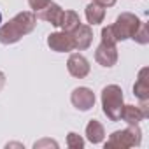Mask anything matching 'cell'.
<instances>
[{"label": "cell", "mask_w": 149, "mask_h": 149, "mask_svg": "<svg viewBox=\"0 0 149 149\" xmlns=\"http://www.w3.org/2000/svg\"><path fill=\"white\" fill-rule=\"evenodd\" d=\"M35 26H37L35 13H30V11L19 13L13 19H9L7 23H4L0 26V42L6 44V46L16 44L18 40H21V37L33 32Z\"/></svg>", "instance_id": "cell-1"}, {"label": "cell", "mask_w": 149, "mask_h": 149, "mask_svg": "<svg viewBox=\"0 0 149 149\" xmlns=\"http://www.w3.org/2000/svg\"><path fill=\"white\" fill-rule=\"evenodd\" d=\"M123 105V90L118 84H109L102 90V109L111 121H121Z\"/></svg>", "instance_id": "cell-2"}, {"label": "cell", "mask_w": 149, "mask_h": 149, "mask_svg": "<svg viewBox=\"0 0 149 149\" xmlns=\"http://www.w3.org/2000/svg\"><path fill=\"white\" fill-rule=\"evenodd\" d=\"M142 142V132L139 128V125H130L125 130H118L114 132L109 140L105 142V149H128V147H135L140 146Z\"/></svg>", "instance_id": "cell-3"}, {"label": "cell", "mask_w": 149, "mask_h": 149, "mask_svg": "<svg viewBox=\"0 0 149 149\" xmlns=\"http://www.w3.org/2000/svg\"><path fill=\"white\" fill-rule=\"evenodd\" d=\"M140 19L132 14V13H123L116 18V23L111 25L112 26V32H114V37L116 40H126V39H132L133 33L137 32V28L140 26Z\"/></svg>", "instance_id": "cell-4"}, {"label": "cell", "mask_w": 149, "mask_h": 149, "mask_svg": "<svg viewBox=\"0 0 149 149\" xmlns=\"http://www.w3.org/2000/svg\"><path fill=\"white\" fill-rule=\"evenodd\" d=\"M67 70L72 77L84 79L90 74V61L81 53H72L68 56V61H67Z\"/></svg>", "instance_id": "cell-5"}, {"label": "cell", "mask_w": 149, "mask_h": 149, "mask_svg": "<svg viewBox=\"0 0 149 149\" xmlns=\"http://www.w3.org/2000/svg\"><path fill=\"white\" fill-rule=\"evenodd\" d=\"M47 46L53 51H56V53H70V51H76L72 33H67V32H54V33H51L47 37Z\"/></svg>", "instance_id": "cell-6"}, {"label": "cell", "mask_w": 149, "mask_h": 149, "mask_svg": "<svg viewBox=\"0 0 149 149\" xmlns=\"http://www.w3.org/2000/svg\"><path fill=\"white\" fill-rule=\"evenodd\" d=\"M70 102L79 111H90L95 105V93L90 88H86V86L76 88L72 91V95H70Z\"/></svg>", "instance_id": "cell-7"}, {"label": "cell", "mask_w": 149, "mask_h": 149, "mask_svg": "<svg viewBox=\"0 0 149 149\" xmlns=\"http://www.w3.org/2000/svg\"><path fill=\"white\" fill-rule=\"evenodd\" d=\"M95 60L97 63H100L102 67H114L118 61V47L114 44H105L100 42L97 51H95Z\"/></svg>", "instance_id": "cell-8"}, {"label": "cell", "mask_w": 149, "mask_h": 149, "mask_svg": "<svg viewBox=\"0 0 149 149\" xmlns=\"http://www.w3.org/2000/svg\"><path fill=\"white\" fill-rule=\"evenodd\" d=\"M72 39H74V46L77 51H84L91 46L93 42V30L90 25H79L76 30L72 32Z\"/></svg>", "instance_id": "cell-9"}, {"label": "cell", "mask_w": 149, "mask_h": 149, "mask_svg": "<svg viewBox=\"0 0 149 149\" xmlns=\"http://www.w3.org/2000/svg\"><path fill=\"white\" fill-rule=\"evenodd\" d=\"M35 16H37L39 19L49 21L53 26L60 28V21H61V16H63V9H61L58 4H54V2H49L46 7H42L40 11H37Z\"/></svg>", "instance_id": "cell-10"}, {"label": "cell", "mask_w": 149, "mask_h": 149, "mask_svg": "<svg viewBox=\"0 0 149 149\" xmlns=\"http://www.w3.org/2000/svg\"><path fill=\"white\" fill-rule=\"evenodd\" d=\"M133 93L139 100H149V68L144 67L133 84Z\"/></svg>", "instance_id": "cell-11"}, {"label": "cell", "mask_w": 149, "mask_h": 149, "mask_svg": "<svg viewBox=\"0 0 149 149\" xmlns=\"http://www.w3.org/2000/svg\"><path fill=\"white\" fill-rule=\"evenodd\" d=\"M121 119L128 125H139L140 121L146 119V116H144V112L139 105H123Z\"/></svg>", "instance_id": "cell-12"}, {"label": "cell", "mask_w": 149, "mask_h": 149, "mask_svg": "<svg viewBox=\"0 0 149 149\" xmlns=\"http://www.w3.org/2000/svg\"><path fill=\"white\" fill-rule=\"evenodd\" d=\"M105 137V130H104V125L98 121V119H91L88 125H86V139L91 142V144H100Z\"/></svg>", "instance_id": "cell-13"}, {"label": "cell", "mask_w": 149, "mask_h": 149, "mask_svg": "<svg viewBox=\"0 0 149 149\" xmlns=\"http://www.w3.org/2000/svg\"><path fill=\"white\" fill-rule=\"evenodd\" d=\"M105 18V7H102L100 4H97L95 0L86 6V19L90 25H100Z\"/></svg>", "instance_id": "cell-14"}, {"label": "cell", "mask_w": 149, "mask_h": 149, "mask_svg": "<svg viewBox=\"0 0 149 149\" xmlns=\"http://www.w3.org/2000/svg\"><path fill=\"white\" fill-rule=\"evenodd\" d=\"M79 25H81V19H79V14H77L76 11H63L61 21H60V28H61V32L72 33Z\"/></svg>", "instance_id": "cell-15"}, {"label": "cell", "mask_w": 149, "mask_h": 149, "mask_svg": "<svg viewBox=\"0 0 149 149\" xmlns=\"http://www.w3.org/2000/svg\"><path fill=\"white\" fill-rule=\"evenodd\" d=\"M132 39L137 44H147L149 42V26H147V23H140V26L137 28V32L133 33Z\"/></svg>", "instance_id": "cell-16"}, {"label": "cell", "mask_w": 149, "mask_h": 149, "mask_svg": "<svg viewBox=\"0 0 149 149\" xmlns=\"http://www.w3.org/2000/svg\"><path fill=\"white\" fill-rule=\"evenodd\" d=\"M67 146L70 149H83L84 147V139L81 135H77L76 132H70L67 135Z\"/></svg>", "instance_id": "cell-17"}, {"label": "cell", "mask_w": 149, "mask_h": 149, "mask_svg": "<svg viewBox=\"0 0 149 149\" xmlns=\"http://www.w3.org/2000/svg\"><path fill=\"white\" fill-rule=\"evenodd\" d=\"M102 42H105V44H118V40H116V37H114V32H112V26L109 25V26H104L102 28Z\"/></svg>", "instance_id": "cell-18"}, {"label": "cell", "mask_w": 149, "mask_h": 149, "mask_svg": "<svg viewBox=\"0 0 149 149\" xmlns=\"http://www.w3.org/2000/svg\"><path fill=\"white\" fill-rule=\"evenodd\" d=\"M49 2H51V0H28V4H30V7L33 9V13L40 11V9H42V7H46Z\"/></svg>", "instance_id": "cell-19"}, {"label": "cell", "mask_w": 149, "mask_h": 149, "mask_svg": "<svg viewBox=\"0 0 149 149\" xmlns=\"http://www.w3.org/2000/svg\"><path fill=\"white\" fill-rule=\"evenodd\" d=\"M58 147V142H54V140H51V139H42V140H39V142H35L33 144V147L35 149H40V147Z\"/></svg>", "instance_id": "cell-20"}, {"label": "cell", "mask_w": 149, "mask_h": 149, "mask_svg": "<svg viewBox=\"0 0 149 149\" xmlns=\"http://www.w3.org/2000/svg\"><path fill=\"white\" fill-rule=\"evenodd\" d=\"M97 4H100L102 7H112L116 4V0H95Z\"/></svg>", "instance_id": "cell-21"}, {"label": "cell", "mask_w": 149, "mask_h": 149, "mask_svg": "<svg viewBox=\"0 0 149 149\" xmlns=\"http://www.w3.org/2000/svg\"><path fill=\"white\" fill-rule=\"evenodd\" d=\"M4 86H6V74L0 70V91L4 90Z\"/></svg>", "instance_id": "cell-22"}, {"label": "cell", "mask_w": 149, "mask_h": 149, "mask_svg": "<svg viewBox=\"0 0 149 149\" xmlns=\"http://www.w3.org/2000/svg\"><path fill=\"white\" fill-rule=\"evenodd\" d=\"M0 23H2V13H0Z\"/></svg>", "instance_id": "cell-23"}]
</instances>
